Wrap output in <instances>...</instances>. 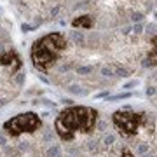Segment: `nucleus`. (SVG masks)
Wrapping results in <instances>:
<instances>
[{"instance_id": "f257e3e1", "label": "nucleus", "mask_w": 157, "mask_h": 157, "mask_svg": "<svg viewBox=\"0 0 157 157\" xmlns=\"http://www.w3.org/2000/svg\"><path fill=\"white\" fill-rule=\"evenodd\" d=\"M98 110L84 105L63 108L54 119V131L63 141H72L78 135H87L96 128Z\"/></svg>"}, {"instance_id": "f03ea898", "label": "nucleus", "mask_w": 157, "mask_h": 157, "mask_svg": "<svg viewBox=\"0 0 157 157\" xmlns=\"http://www.w3.org/2000/svg\"><path fill=\"white\" fill-rule=\"evenodd\" d=\"M68 42L67 37L59 32H51L35 40L32 49H30V58L33 67L40 72H49L56 65L63 52L67 51Z\"/></svg>"}, {"instance_id": "7ed1b4c3", "label": "nucleus", "mask_w": 157, "mask_h": 157, "mask_svg": "<svg viewBox=\"0 0 157 157\" xmlns=\"http://www.w3.org/2000/svg\"><path fill=\"white\" fill-rule=\"evenodd\" d=\"M112 124L122 138H135L145 126V117L131 108H122L112 113Z\"/></svg>"}, {"instance_id": "20e7f679", "label": "nucleus", "mask_w": 157, "mask_h": 157, "mask_svg": "<svg viewBox=\"0 0 157 157\" xmlns=\"http://www.w3.org/2000/svg\"><path fill=\"white\" fill-rule=\"evenodd\" d=\"M40 128H42V121H40L39 113L35 112L17 113L4 122V131L12 138H17L21 135H32L35 131H39Z\"/></svg>"}, {"instance_id": "39448f33", "label": "nucleus", "mask_w": 157, "mask_h": 157, "mask_svg": "<svg viewBox=\"0 0 157 157\" xmlns=\"http://www.w3.org/2000/svg\"><path fill=\"white\" fill-rule=\"evenodd\" d=\"M0 67L6 68L11 75H14V73H17L23 68V61L16 51L11 49V51H6V52L0 54Z\"/></svg>"}, {"instance_id": "423d86ee", "label": "nucleus", "mask_w": 157, "mask_h": 157, "mask_svg": "<svg viewBox=\"0 0 157 157\" xmlns=\"http://www.w3.org/2000/svg\"><path fill=\"white\" fill-rule=\"evenodd\" d=\"M73 28H84V30H91L93 28V16L89 14H82V16H77L72 21Z\"/></svg>"}, {"instance_id": "0eeeda50", "label": "nucleus", "mask_w": 157, "mask_h": 157, "mask_svg": "<svg viewBox=\"0 0 157 157\" xmlns=\"http://www.w3.org/2000/svg\"><path fill=\"white\" fill-rule=\"evenodd\" d=\"M121 157H136V155L129 150V148H126V147H124L122 150H121Z\"/></svg>"}]
</instances>
